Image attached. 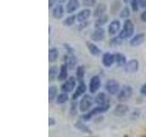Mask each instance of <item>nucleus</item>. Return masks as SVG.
<instances>
[{
	"label": "nucleus",
	"mask_w": 146,
	"mask_h": 137,
	"mask_svg": "<svg viewBox=\"0 0 146 137\" xmlns=\"http://www.w3.org/2000/svg\"><path fill=\"white\" fill-rule=\"evenodd\" d=\"M134 33V24L132 23L131 20L130 19H126L124 24H123V27L121 31L120 32V35L119 37L121 39H129L133 35Z\"/></svg>",
	"instance_id": "obj_1"
},
{
	"label": "nucleus",
	"mask_w": 146,
	"mask_h": 137,
	"mask_svg": "<svg viewBox=\"0 0 146 137\" xmlns=\"http://www.w3.org/2000/svg\"><path fill=\"white\" fill-rule=\"evenodd\" d=\"M92 103H93L92 97H91L90 95H88V94L84 95L80 102V105H79L80 111L82 112H85L87 111H89L90 108L91 107V105H92Z\"/></svg>",
	"instance_id": "obj_2"
},
{
	"label": "nucleus",
	"mask_w": 146,
	"mask_h": 137,
	"mask_svg": "<svg viewBox=\"0 0 146 137\" xmlns=\"http://www.w3.org/2000/svg\"><path fill=\"white\" fill-rule=\"evenodd\" d=\"M131 94H132V89L130 86L125 85L118 92V100L120 102H125L128 99H130Z\"/></svg>",
	"instance_id": "obj_3"
},
{
	"label": "nucleus",
	"mask_w": 146,
	"mask_h": 137,
	"mask_svg": "<svg viewBox=\"0 0 146 137\" xmlns=\"http://www.w3.org/2000/svg\"><path fill=\"white\" fill-rule=\"evenodd\" d=\"M105 88H106L108 93H110L111 95H114L120 91L119 90H120V85H119V82L116 81L115 80H108L106 82V84H105Z\"/></svg>",
	"instance_id": "obj_4"
},
{
	"label": "nucleus",
	"mask_w": 146,
	"mask_h": 137,
	"mask_svg": "<svg viewBox=\"0 0 146 137\" xmlns=\"http://www.w3.org/2000/svg\"><path fill=\"white\" fill-rule=\"evenodd\" d=\"M75 86H76V79L74 77H70L63 83V85L61 87V90L63 92L68 93V92H71V91L74 90Z\"/></svg>",
	"instance_id": "obj_5"
},
{
	"label": "nucleus",
	"mask_w": 146,
	"mask_h": 137,
	"mask_svg": "<svg viewBox=\"0 0 146 137\" xmlns=\"http://www.w3.org/2000/svg\"><path fill=\"white\" fill-rule=\"evenodd\" d=\"M108 105H106V106H98V107H96L94 108L92 111H91L90 112H89L88 114H85V115L82 116V118L84 119V120H90V119L94 116V115H97V114L99 113H102V112H105L108 110Z\"/></svg>",
	"instance_id": "obj_6"
},
{
	"label": "nucleus",
	"mask_w": 146,
	"mask_h": 137,
	"mask_svg": "<svg viewBox=\"0 0 146 137\" xmlns=\"http://www.w3.org/2000/svg\"><path fill=\"white\" fill-rule=\"evenodd\" d=\"M139 68V62L137 59H131L127 61L125 65V70L128 73H135Z\"/></svg>",
	"instance_id": "obj_7"
},
{
	"label": "nucleus",
	"mask_w": 146,
	"mask_h": 137,
	"mask_svg": "<svg viewBox=\"0 0 146 137\" xmlns=\"http://www.w3.org/2000/svg\"><path fill=\"white\" fill-rule=\"evenodd\" d=\"M100 87V79L99 76H94L90 81V91L91 93L97 92Z\"/></svg>",
	"instance_id": "obj_8"
},
{
	"label": "nucleus",
	"mask_w": 146,
	"mask_h": 137,
	"mask_svg": "<svg viewBox=\"0 0 146 137\" xmlns=\"http://www.w3.org/2000/svg\"><path fill=\"white\" fill-rule=\"evenodd\" d=\"M102 63L105 67L110 68L115 63V58H114V54H111L110 52H106L103 54L102 56Z\"/></svg>",
	"instance_id": "obj_9"
},
{
	"label": "nucleus",
	"mask_w": 146,
	"mask_h": 137,
	"mask_svg": "<svg viewBox=\"0 0 146 137\" xmlns=\"http://www.w3.org/2000/svg\"><path fill=\"white\" fill-rule=\"evenodd\" d=\"M105 37V30L102 29V27H97L95 30H93V32L90 35V38L94 41H100L102 40Z\"/></svg>",
	"instance_id": "obj_10"
},
{
	"label": "nucleus",
	"mask_w": 146,
	"mask_h": 137,
	"mask_svg": "<svg viewBox=\"0 0 146 137\" xmlns=\"http://www.w3.org/2000/svg\"><path fill=\"white\" fill-rule=\"evenodd\" d=\"M121 27V23L119 20H112L108 27V33L109 35L113 36L117 34V32L120 30Z\"/></svg>",
	"instance_id": "obj_11"
},
{
	"label": "nucleus",
	"mask_w": 146,
	"mask_h": 137,
	"mask_svg": "<svg viewBox=\"0 0 146 137\" xmlns=\"http://www.w3.org/2000/svg\"><path fill=\"white\" fill-rule=\"evenodd\" d=\"M80 7V1L79 0H68L67 4L66 11L68 14H72L77 11Z\"/></svg>",
	"instance_id": "obj_12"
},
{
	"label": "nucleus",
	"mask_w": 146,
	"mask_h": 137,
	"mask_svg": "<svg viewBox=\"0 0 146 137\" xmlns=\"http://www.w3.org/2000/svg\"><path fill=\"white\" fill-rule=\"evenodd\" d=\"M145 36L144 34L141 33V34H137L135 36H133L130 40V45L131 47H138L141 44H143V42L144 41Z\"/></svg>",
	"instance_id": "obj_13"
},
{
	"label": "nucleus",
	"mask_w": 146,
	"mask_h": 137,
	"mask_svg": "<svg viewBox=\"0 0 146 137\" xmlns=\"http://www.w3.org/2000/svg\"><path fill=\"white\" fill-rule=\"evenodd\" d=\"M90 15H91V11L90 10V9H88V8L83 9V10H81V11H80L79 13H78L77 20L79 22H80V23H83L90 17Z\"/></svg>",
	"instance_id": "obj_14"
},
{
	"label": "nucleus",
	"mask_w": 146,
	"mask_h": 137,
	"mask_svg": "<svg viewBox=\"0 0 146 137\" xmlns=\"http://www.w3.org/2000/svg\"><path fill=\"white\" fill-rule=\"evenodd\" d=\"M52 15H53V17L55 18H56V19H60V18L63 17V16H64V7H63L62 5L58 4L53 8Z\"/></svg>",
	"instance_id": "obj_15"
},
{
	"label": "nucleus",
	"mask_w": 146,
	"mask_h": 137,
	"mask_svg": "<svg viewBox=\"0 0 146 137\" xmlns=\"http://www.w3.org/2000/svg\"><path fill=\"white\" fill-rule=\"evenodd\" d=\"M86 90V84L84 83V81H80L79 86H78V88L75 91V93H73L72 95V100H76L80 97V95H82Z\"/></svg>",
	"instance_id": "obj_16"
},
{
	"label": "nucleus",
	"mask_w": 146,
	"mask_h": 137,
	"mask_svg": "<svg viewBox=\"0 0 146 137\" xmlns=\"http://www.w3.org/2000/svg\"><path fill=\"white\" fill-rule=\"evenodd\" d=\"M114 58H115V63L118 67H125L126 65V58L121 53H116L114 54Z\"/></svg>",
	"instance_id": "obj_17"
},
{
	"label": "nucleus",
	"mask_w": 146,
	"mask_h": 137,
	"mask_svg": "<svg viewBox=\"0 0 146 137\" xmlns=\"http://www.w3.org/2000/svg\"><path fill=\"white\" fill-rule=\"evenodd\" d=\"M95 102L97 103L99 106H106L107 102V97L105 93L103 92H99L95 98Z\"/></svg>",
	"instance_id": "obj_18"
},
{
	"label": "nucleus",
	"mask_w": 146,
	"mask_h": 137,
	"mask_svg": "<svg viewBox=\"0 0 146 137\" xmlns=\"http://www.w3.org/2000/svg\"><path fill=\"white\" fill-rule=\"evenodd\" d=\"M105 11H106V5L105 4H99L97 7H95V10L93 13V16L95 17H100L104 15Z\"/></svg>",
	"instance_id": "obj_19"
},
{
	"label": "nucleus",
	"mask_w": 146,
	"mask_h": 137,
	"mask_svg": "<svg viewBox=\"0 0 146 137\" xmlns=\"http://www.w3.org/2000/svg\"><path fill=\"white\" fill-rule=\"evenodd\" d=\"M86 46L88 47V49H89V51L90 52V54L93 55V56L96 57V56H99V55L100 54V49L95 44L90 43V42H87Z\"/></svg>",
	"instance_id": "obj_20"
},
{
	"label": "nucleus",
	"mask_w": 146,
	"mask_h": 137,
	"mask_svg": "<svg viewBox=\"0 0 146 137\" xmlns=\"http://www.w3.org/2000/svg\"><path fill=\"white\" fill-rule=\"evenodd\" d=\"M128 110H129V108H128L127 105L120 104L115 108V110H114V113L118 116H122V115H124V114L127 113Z\"/></svg>",
	"instance_id": "obj_21"
},
{
	"label": "nucleus",
	"mask_w": 146,
	"mask_h": 137,
	"mask_svg": "<svg viewBox=\"0 0 146 137\" xmlns=\"http://www.w3.org/2000/svg\"><path fill=\"white\" fill-rule=\"evenodd\" d=\"M68 77V66L67 64H63L60 66V70L58 75V78L59 80H65Z\"/></svg>",
	"instance_id": "obj_22"
},
{
	"label": "nucleus",
	"mask_w": 146,
	"mask_h": 137,
	"mask_svg": "<svg viewBox=\"0 0 146 137\" xmlns=\"http://www.w3.org/2000/svg\"><path fill=\"white\" fill-rule=\"evenodd\" d=\"M58 56V49L56 48H53V49H49V52H48V61L50 63L55 62L57 61Z\"/></svg>",
	"instance_id": "obj_23"
},
{
	"label": "nucleus",
	"mask_w": 146,
	"mask_h": 137,
	"mask_svg": "<svg viewBox=\"0 0 146 137\" xmlns=\"http://www.w3.org/2000/svg\"><path fill=\"white\" fill-rule=\"evenodd\" d=\"M76 127L79 129L80 131L81 132H86V134H91V131L90 130V128L85 125L83 122H78L76 123Z\"/></svg>",
	"instance_id": "obj_24"
},
{
	"label": "nucleus",
	"mask_w": 146,
	"mask_h": 137,
	"mask_svg": "<svg viewBox=\"0 0 146 137\" xmlns=\"http://www.w3.org/2000/svg\"><path fill=\"white\" fill-rule=\"evenodd\" d=\"M68 100V93L63 92V93H60V94H58V95L57 96V100H56V102H57L58 104H62V103H65Z\"/></svg>",
	"instance_id": "obj_25"
},
{
	"label": "nucleus",
	"mask_w": 146,
	"mask_h": 137,
	"mask_svg": "<svg viewBox=\"0 0 146 137\" xmlns=\"http://www.w3.org/2000/svg\"><path fill=\"white\" fill-rule=\"evenodd\" d=\"M107 20H108V17H107V16H105V15H103V16H102V17H98V18H97V20H96V23H95L96 27H102L105 24V23L107 22Z\"/></svg>",
	"instance_id": "obj_26"
},
{
	"label": "nucleus",
	"mask_w": 146,
	"mask_h": 137,
	"mask_svg": "<svg viewBox=\"0 0 146 137\" xmlns=\"http://www.w3.org/2000/svg\"><path fill=\"white\" fill-rule=\"evenodd\" d=\"M85 74V68L83 66H79L77 68V78L79 81H83V77Z\"/></svg>",
	"instance_id": "obj_27"
},
{
	"label": "nucleus",
	"mask_w": 146,
	"mask_h": 137,
	"mask_svg": "<svg viewBox=\"0 0 146 137\" xmlns=\"http://www.w3.org/2000/svg\"><path fill=\"white\" fill-rule=\"evenodd\" d=\"M76 63H77V59H76V57L74 56V55H71V56H70L68 58L67 66L70 68V70H72V68L75 67Z\"/></svg>",
	"instance_id": "obj_28"
},
{
	"label": "nucleus",
	"mask_w": 146,
	"mask_h": 137,
	"mask_svg": "<svg viewBox=\"0 0 146 137\" xmlns=\"http://www.w3.org/2000/svg\"><path fill=\"white\" fill-rule=\"evenodd\" d=\"M76 18H77V16H74V15L68 17L66 18V19L63 21V25H64V26H68V27L72 26V25L75 23Z\"/></svg>",
	"instance_id": "obj_29"
},
{
	"label": "nucleus",
	"mask_w": 146,
	"mask_h": 137,
	"mask_svg": "<svg viewBox=\"0 0 146 137\" xmlns=\"http://www.w3.org/2000/svg\"><path fill=\"white\" fill-rule=\"evenodd\" d=\"M57 96V88L55 86H51L48 90V100L51 102Z\"/></svg>",
	"instance_id": "obj_30"
},
{
	"label": "nucleus",
	"mask_w": 146,
	"mask_h": 137,
	"mask_svg": "<svg viewBox=\"0 0 146 137\" xmlns=\"http://www.w3.org/2000/svg\"><path fill=\"white\" fill-rule=\"evenodd\" d=\"M58 75V68L56 66H52L49 68V79L54 80V78Z\"/></svg>",
	"instance_id": "obj_31"
},
{
	"label": "nucleus",
	"mask_w": 146,
	"mask_h": 137,
	"mask_svg": "<svg viewBox=\"0 0 146 137\" xmlns=\"http://www.w3.org/2000/svg\"><path fill=\"white\" fill-rule=\"evenodd\" d=\"M130 15H131V11L128 7H125L124 8H122V10L120 13V17L121 18H127L130 17Z\"/></svg>",
	"instance_id": "obj_32"
},
{
	"label": "nucleus",
	"mask_w": 146,
	"mask_h": 137,
	"mask_svg": "<svg viewBox=\"0 0 146 137\" xmlns=\"http://www.w3.org/2000/svg\"><path fill=\"white\" fill-rule=\"evenodd\" d=\"M96 4V0H82V5L87 7H94Z\"/></svg>",
	"instance_id": "obj_33"
},
{
	"label": "nucleus",
	"mask_w": 146,
	"mask_h": 137,
	"mask_svg": "<svg viewBox=\"0 0 146 137\" xmlns=\"http://www.w3.org/2000/svg\"><path fill=\"white\" fill-rule=\"evenodd\" d=\"M131 8L133 11H138L139 9V2L138 0H132V1L131 2Z\"/></svg>",
	"instance_id": "obj_34"
},
{
	"label": "nucleus",
	"mask_w": 146,
	"mask_h": 137,
	"mask_svg": "<svg viewBox=\"0 0 146 137\" xmlns=\"http://www.w3.org/2000/svg\"><path fill=\"white\" fill-rule=\"evenodd\" d=\"M139 6L141 8H146V0H138Z\"/></svg>",
	"instance_id": "obj_35"
},
{
	"label": "nucleus",
	"mask_w": 146,
	"mask_h": 137,
	"mask_svg": "<svg viewBox=\"0 0 146 137\" xmlns=\"http://www.w3.org/2000/svg\"><path fill=\"white\" fill-rule=\"evenodd\" d=\"M141 93L146 97V83H144L141 88Z\"/></svg>",
	"instance_id": "obj_36"
},
{
	"label": "nucleus",
	"mask_w": 146,
	"mask_h": 137,
	"mask_svg": "<svg viewBox=\"0 0 146 137\" xmlns=\"http://www.w3.org/2000/svg\"><path fill=\"white\" fill-rule=\"evenodd\" d=\"M141 19L143 22H146V11H143L141 14Z\"/></svg>",
	"instance_id": "obj_37"
},
{
	"label": "nucleus",
	"mask_w": 146,
	"mask_h": 137,
	"mask_svg": "<svg viewBox=\"0 0 146 137\" xmlns=\"http://www.w3.org/2000/svg\"><path fill=\"white\" fill-rule=\"evenodd\" d=\"M55 3H56V0H48V6H49V7H52L55 5Z\"/></svg>",
	"instance_id": "obj_38"
},
{
	"label": "nucleus",
	"mask_w": 146,
	"mask_h": 137,
	"mask_svg": "<svg viewBox=\"0 0 146 137\" xmlns=\"http://www.w3.org/2000/svg\"><path fill=\"white\" fill-rule=\"evenodd\" d=\"M55 124V120L53 118H49V125H54Z\"/></svg>",
	"instance_id": "obj_39"
},
{
	"label": "nucleus",
	"mask_w": 146,
	"mask_h": 137,
	"mask_svg": "<svg viewBox=\"0 0 146 137\" xmlns=\"http://www.w3.org/2000/svg\"><path fill=\"white\" fill-rule=\"evenodd\" d=\"M131 1H132V0H123V2L126 3V4H127V3H131Z\"/></svg>",
	"instance_id": "obj_40"
},
{
	"label": "nucleus",
	"mask_w": 146,
	"mask_h": 137,
	"mask_svg": "<svg viewBox=\"0 0 146 137\" xmlns=\"http://www.w3.org/2000/svg\"><path fill=\"white\" fill-rule=\"evenodd\" d=\"M59 1H60V2H65L66 0H59Z\"/></svg>",
	"instance_id": "obj_41"
}]
</instances>
